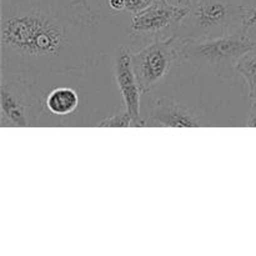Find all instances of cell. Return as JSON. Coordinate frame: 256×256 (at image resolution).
Masks as SVG:
<instances>
[{"label":"cell","instance_id":"cell-4","mask_svg":"<svg viewBox=\"0 0 256 256\" xmlns=\"http://www.w3.org/2000/svg\"><path fill=\"white\" fill-rule=\"evenodd\" d=\"M32 80L22 75L2 72L0 78V126L28 128L35 125L42 99L35 98Z\"/></svg>","mask_w":256,"mask_h":256},{"label":"cell","instance_id":"cell-9","mask_svg":"<svg viewBox=\"0 0 256 256\" xmlns=\"http://www.w3.org/2000/svg\"><path fill=\"white\" fill-rule=\"evenodd\" d=\"M44 102L52 115L66 116L72 114L79 106V95L72 88L59 86L48 92Z\"/></svg>","mask_w":256,"mask_h":256},{"label":"cell","instance_id":"cell-15","mask_svg":"<svg viewBox=\"0 0 256 256\" xmlns=\"http://www.w3.org/2000/svg\"><path fill=\"white\" fill-rule=\"evenodd\" d=\"M194 2L195 0H176V2H179L182 5H186V6H190Z\"/></svg>","mask_w":256,"mask_h":256},{"label":"cell","instance_id":"cell-14","mask_svg":"<svg viewBox=\"0 0 256 256\" xmlns=\"http://www.w3.org/2000/svg\"><path fill=\"white\" fill-rule=\"evenodd\" d=\"M108 4L114 12H124V0H108Z\"/></svg>","mask_w":256,"mask_h":256},{"label":"cell","instance_id":"cell-11","mask_svg":"<svg viewBox=\"0 0 256 256\" xmlns=\"http://www.w3.org/2000/svg\"><path fill=\"white\" fill-rule=\"evenodd\" d=\"M98 126L102 128H145V122L136 120L128 112V110H122L115 114L105 116L102 122H98Z\"/></svg>","mask_w":256,"mask_h":256},{"label":"cell","instance_id":"cell-13","mask_svg":"<svg viewBox=\"0 0 256 256\" xmlns=\"http://www.w3.org/2000/svg\"><path fill=\"white\" fill-rule=\"evenodd\" d=\"M252 104H250L249 114H248L246 122H245V126L248 128H256V96L250 99Z\"/></svg>","mask_w":256,"mask_h":256},{"label":"cell","instance_id":"cell-6","mask_svg":"<svg viewBox=\"0 0 256 256\" xmlns=\"http://www.w3.org/2000/svg\"><path fill=\"white\" fill-rule=\"evenodd\" d=\"M189 12V6L169 0H155L146 10L132 15L130 35L140 42L164 40L178 34L182 20Z\"/></svg>","mask_w":256,"mask_h":256},{"label":"cell","instance_id":"cell-10","mask_svg":"<svg viewBox=\"0 0 256 256\" xmlns=\"http://www.w3.org/2000/svg\"><path fill=\"white\" fill-rule=\"evenodd\" d=\"M238 74L242 76L248 85V90H249V98L256 96V55H252V52L246 54L239 60L235 68Z\"/></svg>","mask_w":256,"mask_h":256},{"label":"cell","instance_id":"cell-1","mask_svg":"<svg viewBox=\"0 0 256 256\" xmlns=\"http://www.w3.org/2000/svg\"><path fill=\"white\" fill-rule=\"evenodd\" d=\"M98 29L88 0H0V70L30 80L86 72L96 60Z\"/></svg>","mask_w":256,"mask_h":256},{"label":"cell","instance_id":"cell-7","mask_svg":"<svg viewBox=\"0 0 256 256\" xmlns=\"http://www.w3.org/2000/svg\"><path fill=\"white\" fill-rule=\"evenodd\" d=\"M114 76L118 89L124 100L125 109L132 118L144 122V118L140 115V98L142 92L132 69V50L128 46H120L115 52Z\"/></svg>","mask_w":256,"mask_h":256},{"label":"cell","instance_id":"cell-2","mask_svg":"<svg viewBox=\"0 0 256 256\" xmlns=\"http://www.w3.org/2000/svg\"><path fill=\"white\" fill-rule=\"evenodd\" d=\"M256 25V8L242 0H195L182 20V40H208L230 35H248Z\"/></svg>","mask_w":256,"mask_h":256},{"label":"cell","instance_id":"cell-3","mask_svg":"<svg viewBox=\"0 0 256 256\" xmlns=\"http://www.w3.org/2000/svg\"><path fill=\"white\" fill-rule=\"evenodd\" d=\"M256 50L248 35H230L208 40L180 39L179 60L195 68L208 69L220 79H232L239 60Z\"/></svg>","mask_w":256,"mask_h":256},{"label":"cell","instance_id":"cell-8","mask_svg":"<svg viewBox=\"0 0 256 256\" xmlns=\"http://www.w3.org/2000/svg\"><path fill=\"white\" fill-rule=\"evenodd\" d=\"M142 118L145 126L150 128H198L202 125L192 110L168 98L158 100Z\"/></svg>","mask_w":256,"mask_h":256},{"label":"cell","instance_id":"cell-5","mask_svg":"<svg viewBox=\"0 0 256 256\" xmlns=\"http://www.w3.org/2000/svg\"><path fill=\"white\" fill-rule=\"evenodd\" d=\"M180 39L178 35L149 42L139 52H132V64L142 94H149L162 82L179 60Z\"/></svg>","mask_w":256,"mask_h":256},{"label":"cell","instance_id":"cell-12","mask_svg":"<svg viewBox=\"0 0 256 256\" xmlns=\"http://www.w3.org/2000/svg\"><path fill=\"white\" fill-rule=\"evenodd\" d=\"M155 0H124V12L136 15L146 10Z\"/></svg>","mask_w":256,"mask_h":256}]
</instances>
